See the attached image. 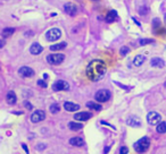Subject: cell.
<instances>
[{
  "label": "cell",
  "instance_id": "8992f818",
  "mask_svg": "<svg viewBox=\"0 0 166 154\" xmlns=\"http://www.w3.org/2000/svg\"><path fill=\"white\" fill-rule=\"evenodd\" d=\"M147 121L149 125L151 126H155V125H158L161 121H162V116L156 112V111H151L147 115Z\"/></svg>",
  "mask_w": 166,
  "mask_h": 154
},
{
  "label": "cell",
  "instance_id": "e575fe53",
  "mask_svg": "<svg viewBox=\"0 0 166 154\" xmlns=\"http://www.w3.org/2000/svg\"><path fill=\"white\" fill-rule=\"evenodd\" d=\"M22 147L24 149V151L26 152V154H29V149H27V146H26L25 144H22Z\"/></svg>",
  "mask_w": 166,
  "mask_h": 154
},
{
  "label": "cell",
  "instance_id": "ba28073f",
  "mask_svg": "<svg viewBox=\"0 0 166 154\" xmlns=\"http://www.w3.org/2000/svg\"><path fill=\"white\" fill-rule=\"evenodd\" d=\"M44 118H46V112L43 110H35L31 116V121L37 124V122L44 120Z\"/></svg>",
  "mask_w": 166,
  "mask_h": 154
},
{
  "label": "cell",
  "instance_id": "4fadbf2b",
  "mask_svg": "<svg viewBox=\"0 0 166 154\" xmlns=\"http://www.w3.org/2000/svg\"><path fill=\"white\" fill-rule=\"evenodd\" d=\"M126 124L131 127H140L141 126V120L135 116H131L126 119Z\"/></svg>",
  "mask_w": 166,
  "mask_h": 154
},
{
  "label": "cell",
  "instance_id": "f1b7e54d",
  "mask_svg": "<svg viewBox=\"0 0 166 154\" xmlns=\"http://www.w3.org/2000/svg\"><path fill=\"white\" fill-rule=\"evenodd\" d=\"M147 13H148V7H146V6L140 7V9H139V14L140 15H146Z\"/></svg>",
  "mask_w": 166,
  "mask_h": 154
},
{
  "label": "cell",
  "instance_id": "4dcf8cb0",
  "mask_svg": "<svg viewBox=\"0 0 166 154\" xmlns=\"http://www.w3.org/2000/svg\"><path fill=\"white\" fill-rule=\"evenodd\" d=\"M38 85L41 86V87H44V88L47 87V83H46L44 80H42V79H39V80H38Z\"/></svg>",
  "mask_w": 166,
  "mask_h": 154
},
{
  "label": "cell",
  "instance_id": "9c48e42d",
  "mask_svg": "<svg viewBox=\"0 0 166 154\" xmlns=\"http://www.w3.org/2000/svg\"><path fill=\"white\" fill-rule=\"evenodd\" d=\"M64 10H65V13H66L67 15H70V16H75V15L78 14V7H76V5H74V3H72V2L65 3Z\"/></svg>",
  "mask_w": 166,
  "mask_h": 154
},
{
  "label": "cell",
  "instance_id": "277c9868",
  "mask_svg": "<svg viewBox=\"0 0 166 154\" xmlns=\"http://www.w3.org/2000/svg\"><path fill=\"white\" fill-rule=\"evenodd\" d=\"M65 59V56L63 53H51L49 56H47V61L48 64L52 65V66H57L60 65Z\"/></svg>",
  "mask_w": 166,
  "mask_h": 154
},
{
  "label": "cell",
  "instance_id": "e0dca14e",
  "mask_svg": "<svg viewBox=\"0 0 166 154\" xmlns=\"http://www.w3.org/2000/svg\"><path fill=\"white\" fill-rule=\"evenodd\" d=\"M70 144L73 145V146L81 147V146L84 145V141H83V138H81V137H72L70 140Z\"/></svg>",
  "mask_w": 166,
  "mask_h": 154
},
{
  "label": "cell",
  "instance_id": "d4e9b609",
  "mask_svg": "<svg viewBox=\"0 0 166 154\" xmlns=\"http://www.w3.org/2000/svg\"><path fill=\"white\" fill-rule=\"evenodd\" d=\"M60 111V107H59V104H57V103H54V104H51L50 105V112L51 113H58Z\"/></svg>",
  "mask_w": 166,
  "mask_h": 154
},
{
  "label": "cell",
  "instance_id": "603a6c76",
  "mask_svg": "<svg viewBox=\"0 0 166 154\" xmlns=\"http://www.w3.org/2000/svg\"><path fill=\"white\" fill-rule=\"evenodd\" d=\"M86 107H88L89 109L96 110V111H100V110H101V105L98 104V103H94V102H92V101H89V102L86 103Z\"/></svg>",
  "mask_w": 166,
  "mask_h": 154
},
{
  "label": "cell",
  "instance_id": "484cf974",
  "mask_svg": "<svg viewBox=\"0 0 166 154\" xmlns=\"http://www.w3.org/2000/svg\"><path fill=\"white\" fill-rule=\"evenodd\" d=\"M129 52H130V49H129V47H126V45H124V47H122V48L120 49V55H121L122 57H125Z\"/></svg>",
  "mask_w": 166,
  "mask_h": 154
},
{
  "label": "cell",
  "instance_id": "d590c367",
  "mask_svg": "<svg viewBox=\"0 0 166 154\" xmlns=\"http://www.w3.org/2000/svg\"><path fill=\"white\" fill-rule=\"evenodd\" d=\"M108 151H109V147H106V149H105V153H107Z\"/></svg>",
  "mask_w": 166,
  "mask_h": 154
},
{
  "label": "cell",
  "instance_id": "d6a6232c",
  "mask_svg": "<svg viewBox=\"0 0 166 154\" xmlns=\"http://www.w3.org/2000/svg\"><path fill=\"white\" fill-rule=\"evenodd\" d=\"M37 149L40 150V151H42L43 149H46V145H44V144H39V145L37 146Z\"/></svg>",
  "mask_w": 166,
  "mask_h": 154
},
{
  "label": "cell",
  "instance_id": "8d00e7d4",
  "mask_svg": "<svg viewBox=\"0 0 166 154\" xmlns=\"http://www.w3.org/2000/svg\"><path fill=\"white\" fill-rule=\"evenodd\" d=\"M164 22H165V24H166V14H165V17H164Z\"/></svg>",
  "mask_w": 166,
  "mask_h": 154
},
{
  "label": "cell",
  "instance_id": "ffe728a7",
  "mask_svg": "<svg viewBox=\"0 0 166 154\" xmlns=\"http://www.w3.org/2000/svg\"><path fill=\"white\" fill-rule=\"evenodd\" d=\"M68 128H70L71 130H73V132H78V130L82 129L83 125L81 124V122H74V121H71V122L68 124Z\"/></svg>",
  "mask_w": 166,
  "mask_h": 154
},
{
  "label": "cell",
  "instance_id": "3957f363",
  "mask_svg": "<svg viewBox=\"0 0 166 154\" xmlns=\"http://www.w3.org/2000/svg\"><path fill=\"white\" fill-rule=\"evenodd\" d=\"M62 36V31L57 27H54V28H50L49 31L46 32V39L50 42H55L57 40H59Z\"/></svg>",
  "mask_w": 166,
  "mask_h": 154
},
{
  "label": "cell",
  "instance_id": "7402d4cb",
  "mask_svg": "<svg viewBox=\"0 0 166 154\" xmlns=\"http://www.w3.org/2000/svg\"><path fill=\"white\" fill-rule=\"evenodd\" d=\"M14 32H15V28H13V27H6V28L2 30L1 35H2V38H9V36H11L14 34Z\"/></svg>",
  "mask_w": 166,
  "mask_h": 154
},
{
  "label": "cell",
  "instance_id": "d6986e66",
  "mask_svg": "<svg viewBox=\"0 0 166 154\" xmlns=\"http://www.w3.org/2000/svg\"><path fill=\"white\" fill-rule=\"evenodd\" d=\"M6 100H7V103L8 104H15L16 103V101H17V97H16V94L13 92V91H9L8 93H7V97H6Z\"/></svg>",
  "mask_w": 166,
  "mask_h": 154
},
{
  "label": "cell",
  "instance_id": "2e32d148",
  "mask_svg": "<svg viewBox=\"0 0 166 154\" xmlns=\"http://www.w3.org/2000/svg\"><path fill=\"white\" fill-rule=\"evenodd\" d=\"M116 19H117V11L116 10H110L105 18V20L107 23H114Z\"/></svg>",
  "mask_w": 166,
  "mask_h": 154
},
{
  "label": "cell",
  "instance_id": "83f0119b",
  "mask_svg": "<svg viewBox=\"0 0 166 154\" xmlns=\"http://www.w3.org/2000/svg\"><path fill=\"white\" fill-rule=\"evenodd\" d=\"M153 27H154V31H156L157 28H161V20L158 18H155L153 20Z\"/></svg>",
  "mask_w": 166,
  "mask_h": 154
},
{
  "label": "cell",
  "instance_id": "6da1fadb",
  "mask_svg": "<svg viewBox=\"0 0 166 154\" xmlns=\"http://www.w3.org/2000/svg\"><path fill=\"white\" fill-rule=\"evenodd\" d=\"M106 72H107V66L100 59H94V60L90 61L89 65L86 66V70H85L88 78L92 82H98V80L102 79L104 76L106 75Z\"/></svg>",
  "mask_w": 166,
  "mask_h": 154
},
{
  "label": "cell",
  "instance_id": "52a82bcc",
  "mask_svg": "<svg viewBox=\"0 0 166 154\" xmlns=\"http://www.w3.org/2000/svg\"><path fill=\"white\" fill-rule=\"evenodd\" d=\"M52 90H54L55 92H59V91H68V90H70V84H68L66 80L59 79V80H56V82L52 84Z\"/></svg>",
  "mask_w": 166,
  "mask_h": 154
},
{
  "label": "cell",
  "instance_id": "44dd1931",
  "mask_svg": "<svg viewBox=\"0 0 166 154\" xmlns=\"http://www.w3.org/2000/svg\"><path fill=\"white\" fill-rule=\"evenodd\" d=\"M66 45H67V43H66V42L56 43V44H54V45H51V47H50V50H51V51H60V50L65 49V48H66Z\"/></svg>",
  "mask_w": 166,
  "mask_h": 154
},
{
  "label": "cell",
  "instance_id": "7c38bea8",
  "mask_svg": "<svg viewBox=\"0 0 166 154\" xmlns=\"http://www.w3.org/2000/svg\"><path fill=\"white\" fill-rule=\"evenodd\" d=\"M42 51H43V47H42L40 43H38V42L33 43V44L30 47V52H31L32 55H34V56L40 55Z\"/></svg>",
  "mask_w": 166,
  "mask_h": 154
},
{
  "label": "cell",
  "instance_id": "30bf717a",
  "mask_svg": "<svg viewBox=\"0 0 166 154\" xmlns=\"http://www.w3.org/2000/svg\"><path fill=\"white\" fill-rule=\"evenodd\" d=\"M18 74L21 75L22 77H32L34 76V70L31 68V67H27V66H23V67H21L19 68V70H18Z\"/></svg>",
  "mask_w": 166,
  "mask_h": 154
},
{
  "label": "cell",
  "instance_id": "1f68e13d",
  "mask_svg": "<svg viewBox=\"0 0 166 154\" xmlns=\"http://www.w3.org/2000/svg\"><path fill=\"white\" fill-rule=\"evenodd\" d=\"M24 105H25V108H27V110H32L33 109V105L29 101H24Z\"/></svg>",
  "mask_w": 166,
  "mask_h": 154
},
{
  "label": "cell",
  "instance_id": "5b68a950",
  "mask_svg": "<svg viewBox=\"0 0 166 154\" xmlns=\"http://www.w3.org/2000/svg\"><path fill=\"white\" fill-rule=\"evenodd\" d=\"M94 99H96V101H98L99 103L107 102V101L110 99V92H109L108 90H99V91L96 93Z\"/></svg>",
  "mask_w": 166,
  "mask_h": 154
},
{
  "label": "cell",
  "instance_id": "5bb4252c",
  "mask_svg": "<svg viewBox=\"0 0 166 154\" xmlns=\"http://www.w3.org/2000/svg\"><path fill=\"white\" fill-rule=\"evenodd\" d=\"M64 109H65L66 111L74 112V111L80 110V105L76 104V103H73V102H65V103H64Z\"/></svg>",
  "mask_w": 166,
  "mask_h": 154
},
{
  "label": "cell",
  "instance_id": "cb8c5ba5",
  "mask_svg": "<svg viewBox=\"0 0 166 154\" xmlns=\"http://www.w3.org/2000/svg\"><path fill=\"white\" fill-rule=\"evenodd\" d=\"M156 130H157V133H159V134H165L166 133V124L165 122L161 121V122L157 125Z\"/></svg>",
  "mask_w": 166,
  "mask_h": 154
},
{
  "label": "cell",
  "instance_id": "f546056e",
  "mask_svg": "<svg viewBox=\"0 0 166 154\" xmlns=\"http://www.w3.org/2000/svg\"><path fill=\"white\" fill-rule=\"evenodd\" d=\"M129 153V149L126 146H122L120 149V154H127Z\"/></svg>",
  "mask_w": 166,
  "mask_h": 154
},
{
  "label": "cell",
  "instance_id": "9a60e30c",
  "mask_svg": "<svg viewBox=\"0 0 166 154\" xmlns=\"http://www.w3.org/2000/svg\"><path fill=\"white\" fill-rule=\"evenodd\" d=\"M150 65L155 68H163L165 66V61L161 58H153L150 60Z\"/></svg>",
  "mask_w": 166,
  "mask_h": 154
},
{
  "label": "cell",
  "instance_id": "836d02e7",
  "mask_svg": "<svg viewBox=\"0 0 166 154\" xmlns=\"http://www.w3.org/2000/svg\"><path fill=\"white\" fill-rule=\"evenodd\" d=\"M5 44H6V41L5 40H0V49H2L5 47Z\"/></svg>",
  "mask_w": 166,
  "mask_h": 154
},
{
  "label": "cell",
  "instance_id": "4316f807",
  "mask_svg": "<svg viewBox=\"0 0 166 154\" xmlns=\"http://www.w3.org/2000/svg\"><path fill=\"white\" fill-rule=\"evenodd\" d=\"M149 43H154V40L153 39H141L139 41L140 45H146V44H149Z\"/></svg>",
  "mask_w": 166,
  "mask_h": 154
},
{
  "label": "cell",
  "instance_id": "8fae6325",
  "mask_svg": "<svg viewBox=\"0 0 166 154\" xmlns=\"http://www.w3.org/2000/svg\"><path fill=\"white\" fill-rule=\"evenodd\" d=\"M91 117H92V113L86 112V111H82V112H79V113H75L74 115V119L75 120H79V121H86Z\"/></svg>",
  "mask_w": 166,
  "mask_h": 154
},
{
  "label": "cell",
  "instance_id": "7a4b0ae2",
  "mask_svg": "<svg viewBox=\"0 0 166 154\" xmlns=\"http://www.w3.org/2000/svg\"><path fill=\"white\" fill-rule=\"evenodd\" d=\"M149 146H150V140H149L147 136L140 138V140H139L138 142H135L134 145H133L134 150H135L138 153H145V152L149 149Z\"/></svg>",
  "mask_w": 166,
  "mask_h": 154
},
{
  "label": "cell",
  "instance_id": "ac0fdd59",
  "mask_svg": "<svg viewBox=\"0 0 166 154\" xmlns=\"http://www.w3.org/2000/svg\"><path fill=\"white\" fill-rule=\"evenodd\" d=\"M145 61H146V57L142 56V55H138V56H135L134 59H133V65H134L135 67H140Z\"/></svg>",
  "mask_w": 166,
  "mask_h": 154
}]
</instances>
